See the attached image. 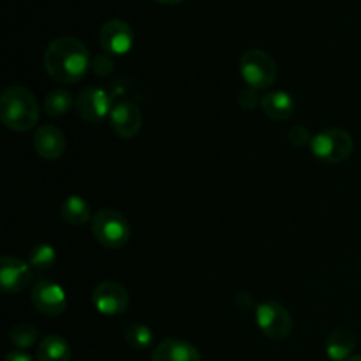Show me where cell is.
<instances>
[{
  "label": "cell",
  "mask_w": 361,
  "mask_h": 361,
  "mask_svg": "<svg viewBox=\"0 0 361 361\" xmlns=\"http://www.w3.org/2000/svg\"><path fill=\"white\" fill-rule=\"evenodd\" d=\"M42 63L46 73L56 83L76 85L87 76L90 55L80 39L63 35L49 42L42 55Z\"/></svg>",
  "instance_id": "cell-1"
},
{
  "label": "cell",
  "mask_w": 361,
  "mask_h": 361,
  "mask_svg": "<svg viewBox=\"0 0 361 361\" xmlns=\"http://www.w3.org/2000/svg\"><path fill=\"white\" fill-rule=\"evenodd\" d=\"M41 108L28 88L13 85L6 88L0 97V120L14 133H27L37 123Z\"/></svg>",
  "instance_id": "cell-2"
},
{
  "label": "cell",
  "mask_w": 361,
  "mask_h": 361,
  "mask_svg": "<svg viewBox=\"0 0 361 361\" xmlns=\"http://www.w3.org/2000/svg\"><path fill=\"white\" fill-rule=\"evenodd\" d=\"M92 235L106 249H122L129 242V221L118 210L102 208L92 217Z\"/></svg>",
  "instance_id": "cell-3"
},
{
  "label": "cell",
  "mask_w": 361,
  "mask_h": 361,
  "mask_svg": "<svg viewBox=\"0 0 361 361\" xmlns=\"http://www.w3.org/2000/svg\"><path fill=\"white\" fill-rule=\"evenodd\" d=\"M240 76L249 88L264 90L277 81V63L274 56L263 49H249L240 59Z\"/></svg>",
  "instance_id": "cell-4"
},
{
  "label": "cell",
  "mask_w": 361,
  "mask_h": 361,
  "mask_svg": "<svg viewBox=\"0 0 361 361\" xmlns=\"http://www.w3.org/2000/svg\"><path fill=\"white\" fill-rule=\"evenodd\" d=\"M310 150L314 157L326 164H341L351 157L355 150V141L348 130L328 129L312 137Z\"/></svg>",
  "instance_id": "cell-5"
},
{
  "label": "cell",
  "mask_w": 361,
  "mask_h": 361,
  "mask_svg": "<svg viewBox=\"0 0 361 361\" xmlns=\"http://www.w3.org/2000/svg\"><path fill=\"white\" fill-rule=\"evenodd\" d=\"M256 323L270 341H286L293 331V317L284 305L268 300L256 307Z\"/></svg>",
  "instance_id": "cell-6"
},
{
  "label": "cell",
  "mask_w": 361,
  "mask_h": 361,
  "mask_svg": "<svg viewBox=\"0 0 361 361\" xmlns=\"http://www.w3.org/2000/svg\"><path fill=\"white\" fill-rule=\"evenodd\" d=\"M74 106H76V113L80 115V118L88 123L102 122L113 109L111 95L104 88L97 87H88L81 90Z\"/></svg>",
  "instance_id": "cell-7"
},
{
  "label": "cell",
  "mask_w": 361,
  "mask_h": 361,
  "mask_svg": "<svg viewBox=\"0 0 361 361\" xmlns=\"http://www.w3.org/2000/svg\"><path fill=\"white\" fill-rule=\"evenodd\" d=\"M92 302L97 312L104 316H120L129 307V293L122 284L115 281H104L92 291Z\"/></svg>",
  "instance_id": "cell-8"
},
{
  "label": "cell",
  "mask_w": 361,
  "mask_h": 361,
  "mask_svg": "<svg viewBox=\"0 0 361 361\" xmlns=\"http://www.w3.org/2000/svg\"><path fill=\"white\" fill-rule=\"evenodd\" d=\"M99 42L101 48L104 49L108 55L122 56L130 51L134 44V34L129 23L123 20H108L99 30Z\"/></svg>",
  "instance_id": "cell-9"
},
{
  "label": "cell",
  "mask_w": 361,
  "mask_h": 361,
  "mask_svg": "<svg viewBox=\"0 0 361 361\" xmlns=\"http://www.w3.org/2000/svg\"><path fill=\"white\" fill-rule=\"evenodd\" d=\"M32 303L42 316L56 317L66 312L67 295L62 286L55 284L48 279H42L32 289Z\"/></svg>",
  "instance_id": "cell-10"
},
{
  "label": "cell",
  "mask_w": 361,
  "mask_h": 361,
  "mask_svg": "<svg viewBox=\"0 0 361 361\" xmlns=\"http://www.w3.org/2000/svg\"><path fill=\"white\" fill-rule=\"evenodd\" d=\"M109 123H111L113 133L122 140H133L140 134L143 126V116L140 108L130 101H122L113 106L109 113Z\"/></svg>",
  "instance_id": "cell-11"
},
{
  "label": "cell",
  "mask_w": 361,
  "mask_h": 361,
  "mask_svg": "<svg viewBox=\"0 0 361 361\" xmlns=\"http://www.w3.org/2000/svg\"><path fill=\"white\" fill-rule=\"evenodd\" d=\"M32 281V267L14 256H2L0 259V286L6 295L23 291Z\"/></svg>",
  "instance_id": "cell-12"
},
{
  "label": "cell",
  "mask_w": 361,
  "mask_h": 361,
  "mask_svg": "<svg viewBox=\"0 0 361 361\" xmlns=\"http://www.w3.org/2000/svg\"><path fill=\"white\" fill-rule=\"evenodd\" d=\"M34 148L39 157L46 161H56L66 154L67 140L59 127L44 123L34 134Z\"/></svg>",
  "instance_id": "cell-13"
},
{
  "label": "cell",
  "mask_w": 361,
  "mask_h": 361,
  "mask_svg": "<svg viewBox=\"0 0 361 361\" xmlns=\"http://www.w3.org/2000/svg\"><path fill=\"white\" fill-rule=\"evenodd\" d=\"M152 361H201V355L190 342L166 338L155 345Z\"/></svg>",
  "instance_id": "cell-14"
},
{
  "label": "cell",
  "mask_w": 361,
  "mask_h": 361,
  "mask_svg": "<svg viewBox=\"0 0 361 361\" xmlns=\"http://www.w3.org/2000/svg\"><path fill=\"white\" fill-rule=\"evenodd\" d=\"M261 109L274 122H286V120H289L295 115L296 102L293 99V95L288 94V92L275 90L263 95V99H261Z\"/></svg>",
  "instance_id": "cell-15"
},
{
  "label": "cell",
  "mask_w": 361,
  "mask_h": 361,
  "mask_svg": "<svg viewBox=\"0 0 361 361\" xmlns=\"http://www.w3.org/2000/svg\"><path fill=\"white\" fill-rule=\"evenodd\" d=\"M356 349V335L348 328H337L326 338V355L331 361H348Z\"/></svg>",
  "instance_id": "cell-16"
},
{
  "label": "cell",
  "mask_w": 361,
  "mask_h": 361,
  "mask_svg": "<svg viewBox=\"0 0 361 361\" xmlns=\"http://www.w3.org/2000/svg\"><path fill=\"white\" fill-rule=\"evenodd\" d=\"M71 345L60 335H48L37 348V361H71Z\"/></svg>",
  "instance_id": "cell-17"
},
{
  "label": "cell",
  "mask_w": 361,
  "mask_h": 361,
  "mask_svg": "<svg viewBox=\"0 0 361 361\" xmlns=\"http://www.w3.org/2000/svg\"><path fill=\"white\" fill-rule=\"evenodd\" d=\"M60 215L71 226H83L90 219V207L81 196H69L60 207Z\"/></svg>",
  "instance_id": "cell-18"
},
{
  "label": "cell",
  "mask_w": 361,
  "mask_h": 361,
  "mask_svg": "<svg viewBox=\"0 0 361 361\" xmlns=\"http://www.w3.org/2000/svg\"><path fill=\"white\" fill-rule=\"evenodd\" d=\"M73 104V95L69 92L63 88H55L46 95L42 108L48 116H63L71 111Z\"/></svg>",
  "instance_id": "cell-19"
},
{
  "label": "cell",
  "mask_w": 361,
  "mask_h": 361,
  "mask_svg": "<svg viewBox=\"0 0 361 361\" xmlns=\"http://www.w3.org/2000/svg\"><path fill=\"white\" fill-rule=\"evenodd\" d=\"M126 342L129 348L136 349V351H145L154 344V331L143 323H130L126 328Z\"/></svg>",
  "instance_id": "cell-20"
},
{
  "label": "cell",
  "mask_w": 361,
  "mask_h": 361,
  "mask_svg": "<svg viewBox=\"0 0 361 361\" xmlns=\"http://www.w3.org/2000/svg\"><path fill=\"white\" fill-rule=\"evenodd\" d=\"M56 263V252L51 245L48 243H39L34 249L30 250V256H28V264L34 268L37 274H46V271L51 270Z\"/></svg>",
  "instance_id": "cell-21"
},
{
  "label": "cell",
  "mask_w": 361,
  "mask_h": 361,
  "mask_svg": "<svg viewBox=\"0 0 361 361\" xmlns=\"http://www.w3.org/2000/svg\"><path fill=\"white\" fill-rule=\"evenodd\" d=\"M39 338V330L34 326V324L21 323L16 324L13 330L9 331V341L18 351H25V349L32 348V345L37 342Z\"/></svg>",
  "instance_id": "cell-22"
},
{
  "label": "cell",
  "mask_w": 361,
  "mask_h": 361,
  "mask_svg": "<svg viewBox=\"0 0 361 361\" xmlns=\"http://www.w3.org/2000/svg\"><path fill=\"white\" fill-rule=\"evenodd\" d=\"M288 140L296 147H305V145L312 143V136H310L309 129L305 126H295L289 129Z\"/></svg>",
  "instance_id": "cell-23"
},
{
  "label": "cell",
  "mask_w": 361,
  "mask_h": 361,
  "mask_svg": "<svg viewBox=\"0 0 361 361\" xmlns=\"http://www.w3.org/2000/svg\"><path fill=\"white\" fill-rule=\"evenodd\" d=\"M113 67H115V63H113L111 56H109L108 53H106V55L95 56L94 62H92V69H94V73L99 74V76L109 74L113 71Z\"/></svg>",
  "instance_id": "cell-24"
},
{
  "label": "cell",
  "mask_w": 361,
  "mask_h": 361,
  "mask_svg": "<svg viewBox=\"0 0 361 361\" xmlns=\"http://www.w3.org/2000/svg\"><path fill=\"white\" fill-rule=\"evenodd\" d=\"M238 104L242 106L245 111H250V109L256 108L257 104H261V101L257 99V94H256V90H254V88H245V90L240 92Z\"/></svg>",
  "instance_id": "cell-25"
},
{
  "label": "cell",
  "mask_w": 361,
  "mask_h": 361,
  "mask_svg": "<svg viewBox=\"0 0 361 361\" xmlns=\"http://www.w3.org/2000/svg\"><path fill=\"white\" fill-rule=\"evenodd\" d=\"M6 361H34L25 351H11L6 356Z\"/></svg>",
  "instance_id": "cell-26"
},
{
  "label": "cell",
  "mask_w": 361,
  "mask_h": 361,
  "mask_svg": "<svg viewBox=\"0 0 361 361\" xmlns=\"http://www.w3.org/2000/svg\"><path fill=\"white\" fill-rule=\"evenodd\" d=\"M155 2H159V4H166V6H175V4L183 2V0H155Z\"/></svg>",
  "instance_id": "cell-27"
},
{
  "label": "cell",
  "mask_w": 361,
  "mask_h": 361,
  "mask_svg": "<svg viewBox=\"0 0 361 361\" xmlns=\"http://www.w3.org/2000/svg\"><path fill=\"white\" fill-rule=\"evenodd\" d=\"M348 361H361V355L360 356H353V358H349Z\"/></svg>",
  "instance_id": "cell-28"
},
{
  "label": "cell",
  "mask_w": 361,
  "mask_h": 361,
  "mask_svg": "<svg viewBox=\"0 0 361 361\" xmlns=\"http://www.w3.org/2000/svg\"><path fill=\"white\" fill-rule=\"evenodd\" d=\"M360 268H361V261H360Z\"/></svg>",
  "instance_id": "cell-29"
}]
</instances>
